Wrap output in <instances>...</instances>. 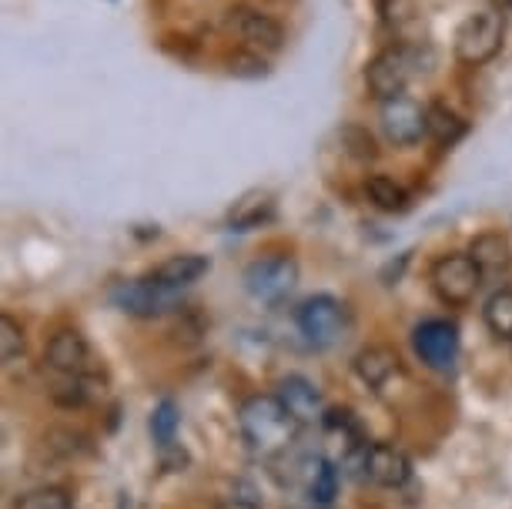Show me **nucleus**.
Listing matches in <instances>:
<instances>
[{
	"instance_id": "obj_27",
	"label": "nucleus",
	"mask_w": 512,
	"mask_h": 509,
	"mask_svg": "<svg viewBox=\"0 0 512 509\" xmlns=\"http://www.w3.org/2000/svg\"><path fill=\"white\" fill-rule=\"evenodd\" d=\"M375 11H379L385 27L399 31L415 17V0H375Z\"/></svg>"
},
{
	"instance_id": "obj_30",
	"label": "nucleus",
	"mask_w": 512,
	"mask_h": 509,
	"mask_svg": "<svg viewBox=\"0 0 512 509\" xmlns=\"http://www.w3.org/2000/svg\"><path fill=\"white\" fill-rule=\"evenodd\" d=\"M218 509H258V506L248 503V499H231V503H221Z\"/></svg>"
},
{
	"instance_id": "obj_19",
	"label": "nucleus",
	"mask_w": 512,
	"mask_h": 509,
	"mask_svg": "<svg viewBox=\"0 0 512 509\" xmlns=\"http://www.w3.org/2000/svg\"><path fill=\"white\" fill-rule=\"evenodd\" d=\"M486 329L502 342H512V288H499L489 295L486 309H482Z\"/></svg>"
},
{
	"instance_id": "obj_23",
	"label": "nucleus",
	"mask_w": 512,
	"mask_h": 509,
	"mask_svg": "<svg viewBox=\"0 0 512 509\" xmlns=\"http://www.w3.org/2000/svg\"><path fill=\"white\" fill-rule=\"evenodd\" d=\"M338 141H342L345 155L355 158V161H375L379 158V148H375V138L359 124H345L342 131H338Z\"/></svg>"
},
{
	"instance_id": "obj_14",
	"label": "nucleus",
	"mask_w": 512,
	"mask_h": 509,
	"mask_svg": "<svg viewBox=\"0 0 512 509\" xmlns=\"http://www.w3.org/2000/svg\"><path fill=\"white\" fill-rule=\"evenodd\" d=\"M469 255L486 282H499V278H506L512 272V245L499 232H482L479 238H472Z\"/></svg>"
},
{
	"instance_id": "obj_7",
	"label": "nucleus",
	"mask_w": 512,
	"mask_h": 509,
	"mask_svg": "<svg viewBox=\"0 0 512 509\" xmlns=\"http://www.w3.org/2000/svg\"><path fill=\"white\" fill-rule=\"evenodd\" d=\"M295 322L298 332L305 335V342H312L315 349H328L345 332V305L332 299V295H312L308 302H302Z\"/></svg>"
},
{
	"instance_id": "obj_17",
	"label": "nucleus",
	"mask_w": 512,
	"mask_h": 509,
	"mask_svg": "<svg viewBox=\"0 0 512 509\" xmlns=\"http://www.w3.org/2000/svg\"><path fill=\"white\" fill-rule=\"evenodd\" d=\"M208 268H211V262L205 255H191L188 252V255L164 258V262L151 272V278H154V282H161V285H168V288H175V292H181V288L195 285L198 278H205Z\"/></svg>"
},
{
	"instance_id": "obj_25",
	"label": "nucleus",
	"mask_w": 512,
	"mask_h": 509,
	"mask_svg": "<svg viewBox=\"0 0 512 509\" xmlns=\"http://www.w3.org/2000/svg\"><path fill=\"white\" fill-rule=\"evenodd\" d=\"M14 509H74V503H71V493H67V489H61V486H41V489H31V493H24L14 503Z\"/></svg>"
},
{
	"instance_id": "obj_24",
	"label": "nucleus",
	"mask_w": 512,
	"mask_h": 509,
	"mask_svg": "<svg viewBox=\"0 0 512 509\" xmlns=\"http://www.w3.org/2000/svg\"><path fill=\"white\" fill-rule=\"evenodd\" d=\"M51 399L64 409H81L91 399V379L88 376H61V382L51 389Z\"/></svg>"
},
{
	"instance_id": "obj_8",
	"label": "nucleus",
	"mask_w": 512,
	"mask_h": 509,
	"mask_svg": "<svg viewBox=\"0 0 512 509\" xmlns=\"http://www.w3.org/2000/svg\"><path fill=\"white\" fill-rule=\"evenodd\" d=\"M298 282V265L292 255H268L245 268V288L258 302H282Z\"/></svg>"
},
{
	"instance_id": "obj_31",
	"label": "nucleus",
	"mask_w": 512,
	"mask_h": 509,
	"mask_svg": "<svg viewBox=\"0 0 512 509\" xmlns=\"http://www.w3.org/2000/svg\"><path fill=\"white\" fill-rule=\"evenodd\" d=\"M492 4H496L499 11H506V7H512V0H492Z\"/></svg>"
},
{
	"instance_id": "obj_20",
	"label": "nucleus",
	"mask_w": 512,
	"mask_h": 509,
	"mask_svg": "<svg viewBox=\"0 0 512 509\" xmlns=\"http://www.w3.org/2000/svg\"><path fill=\"white\" fill-rule=\"evenodd\" d=\"M365 191H369L372 205L382 211H405L409 208V191H405L399 181H392L389 175H372L365 181Z\"/></svg>"
},
{
	"instance_id": "obj_2",
	"label": "nucleus",
	"mask_w": 512,
	"mask_h": 509,
	"mask_svg": "<svg viewBox=\"0 0 512 509\" xmlns=\"http://www.w3.org/2000/svg\"><path fill=\"white\" fill-rule=\"evenodd\" d=\"M415 71H419V54H415V47L392 44L365 64V88H369V94L379 104L402 98L409 81L415 78Z\"/></svg>"
},
{
	"instance_id": "obj_12",
	"label": "nucleus",
	"mask_w": 512,
	"mask_h": 509,
	"mask_svg": "<svg viewBox=\"0 0 512 509\" xmlns=\"http://www.w3.org/2000/svg\"><path fill=\"white\" fill-rule=\"evenodd\" d=\"M362 476L372 479L375 486L399 489V486L409 483L412 463H409V456H405L399 446H392V443H372L369 449H365Z\"/></svg>"
},
{
	"instance_id": "obj_6",
	"label": "nucleus",
	"mask_w": 512,
	"mask_h": 509,
	"mask_svg": "<svg viewBox=\"0 0 512 509\" xmlns=\"http://www.w3.org/2000/svg\"><path fill=\"white\" fill-rule=\"evenodd\" d=\"M225 27L235 37H241V44L258 54H275L285 47V27L272 14L258 11V7H245V4L231 7L225 14Z\"/></svg>"
},
{
	"instance_id": "obj_16",
	"label": "nucleus",
	"mask_w": 512,
	"mask_h": 509,
	"mask_svg": "<svg viewBox=\"0 0 512 509\" xmlns=\"http://www.w3.org/2000/svg\"><path fill=\"white\" fill-rule=\"evenodd\" d=\"M278 399L285 402V409L292 412L302 426H305V422H315V419L325 416L322 396H318L315 382H308L305 376H288V379L278 382Z\"/></svg>"
},
{
	"instance_id": "obj_28",
	"label": "nucleus",
	"mask_w": 512,
	"mask_h": 509,
	"mask_svg": "<svg viewBox=\"0 0 512 509\" xmlns=\"http://www.w3.org/2000/svg\"><path fill=\"white\" fill-rule=\"evenodd\" d=\"M228 71L238 74V78H265L268 64L255 54H235V57H228Z\"/></svg>"
},
{
	"instance_id": "obj_9",
	"label": "nucleus",
	"mask_w": 512,
	"mask_h": 509,
	"mask_svg": "<svg viewBox=\"0 0 512 509\" xmlns=\"http://www.w3.org/2000/svg\"><path fill=\"white\" fill-rule=\"evenodd\" d=\"M415 355L436 372H449L459 359V329L446 319H425L412 332Z\"/></svg>"
},
{
	"instance_id": "obj_1",
	"label": "nucleus",
	"mask_w": 512,
	"mask_h": 509,
	"mask_svg": "<svg viewBox=\"0 0 512 509\" xmlns=\"http://www.w3.org/2000/svg\"><path fill=\"white\" fill-rule=\"evenodd\" d=\"M298 422L285 402L278 396H248L238 409V429L241 439L255 456H275L285 453L298 436Z\"/></svg>"
},
{
	"instance_id": "obj_15",
	"label": "nucleus",
	"mask_w": 512,
	"mask_h": 509,
	"mask_svg": "<svg viewBox=\"0 0 512 509\" xmlns=\"http://www.w3.org/2000/svg\"><path fill=\"white\" fill-rule=\"evenodd\" d=\"M275 218V195L272 191H248L241 195L228 211V228L231 232H251V228H262Z\"/></svg>"
},
{
	"instance_id": "obj_13",
	"label": "nucleus",
	"mask_w": 512,
	"mask_h": 509,
	"mask_svg": "<svg viewBox=\"0 0 512 509\" xmlns=\"http://www.w3.org/2000/svg\"><path fill=\"white\" fill-rule=\"evenodd\" d=\"M355 376H359L372 392H382L402 376V359L389 345H369L355 355Z\"/></svg>"
},
{
	"instance_id": "obj_26",
	"label": "nucleus",
	"mask_w": 512,
	"mask_h": 509,
	"mask_svg": "<svg viewBox=\"0 0 512 509\" xmlns=\"http://www.w3.org/2000/svg\"><path fill=\"white\" fill-rule=\"evenodd\" d=\"M21 355H24V329L4 312L0 315V359H4V366H11Z\"/></svg>"
},
{
	"instance_id": "obj_5",
	"label": "nucleus",
	"mask_w": 512,
	"mask_h": 509,
	"mask_svg": "<svg viewBox=\"0 0 512 509\" xmlns=\"http://www.w3.org/2000/svg\"><path fill=\"white\" fill-rule=\"evenodd\" d=\"M111 302L118 305L121 312L138 315V319H154V315H164L178 305V292L154 278H131V282H118L111 288Z\"/></svg>"
},
{
	"instance_id": "obj_10",
	"label": "nucleus",
	"mask_w": 512,
	"mask_h": 509,
	"mask_svg": "<svg viewBox=\"0 0 512 509\" xmlns=\"http://www.w3.org/2000/svg\"><path fill=\"white\" fill-rule=\"evenodd\" d=\"M425 114L429 108H422L419 101L412 98H392V101H382V131L385 138L392 144H399V148H412V144L422 141L425 134Z\"/></svg>"
},
{
	"instance_id": "obj_22",
	"label": "nucleus",
	"mask_w": 512,
	"mask_h": 509,
	"mask_svg": "<svg viewBox=\"0 0 512 509\" xmlns=\"http://www.w3.org/2000/svg\"><path fill=\"white\" fill-rule=\"evenodd\" d=\"M308 496L315 499L318 506H328L338 496V469L325 459H315L312 473H308Z\"/></svg>"
},
{
	"instance_id": "obj_18",
	"label": "nucleus",
	"mask_w": 512,
	"mask_h": 509,
	"mask_svg": "<svg viewBox=\"0 0 512 509\" xmlns=\"http://www.w3.org/2000/svg\"><path fill=\"white\" fill-rule=\"evenodd\" d=\"M425 134H429L439 148H452V144L462 141V134H466V121H462L449 104H429V114H425Z\"/></svg>"
},
{
	"instance_id": "obj_11",
	"label": "nucleus",
	"mask_w": 512,
	"mask_h": 509,
	"mask_svg": "<svg viewBox=\"0 0 512 509\" xmlns=\"http://www.w3.org/2000/svg\"><path fill=\"white\" fill-rule=\"evenodd\" d=\"M44 359L57 376H88L91 372V345L77 329H61V332L51 335V342H47Z\"/></svg>"
},
{
	"instance_id": "obj_4",
	"label": "nucleus",
	"mask_w": 512,
	"mask_h": 509,
	"mask_svg": "<svg viewBox=\"0 0 512 509\" xmlns=\"http://www.w3.org/2000/svg\"><path fill=\"white\" fill-rule=\"evenodd\" d=\"M432 288H436V295L446 305H452V309H462V305H469L472 299H476L479 285L486 282L482 278V272L476 268V262H472L469 252H449L436 258V265H432Z\"/></svg>"
},
{
	"instance_id": "obj_29",
	"label": "nucleus",
	"mask_w": 512,
	"mask_h": 509,
	"mask_svg": "<svg viewBox=\"0 0 512 509\" xmlns=\"http://www.w3.org/2000/svg\"><path fill=\"white\" fill-rule=\"evenodd\" d=\"M161 463H164V469H181L188 463V456H185V449H178V443H175V446L161 449Z\"/></svg>"
},
{
	"instance_id": "obj_3",
	"label": "nucleus",
	"mask_w": 512,
	"mask_h": 509,
	"mask_svg": "<svg viewBox=\"0 0 512 509\" xmlns=\"http://www.w3.org/2000/svg\"><path fill=\"white\" fill-rule=\"evenodd\" d=\"M502 34H506V24H502V11L499 7H482V11L469 14L466 21L459 24L456 31V57L462 64H486L499 54L502 47Z\"/></svg>"
},
{
	"instance_id": "obj_21",
	"label": "nucleus",
	"mask_w": 512,
	"mask_h": 509,
	"mask_svg": "<svg viewBox=\"0 0 512 509\" xmlns=\"http://www.w3.org/2000/svg\"><path fill=\"white\" fill-rule=\"evenodd\" d=\"M178 426H181V409L171 399H161L151 412V436H154V443H158V449L175 446Z\"/></svg>"
}]
</instances>
